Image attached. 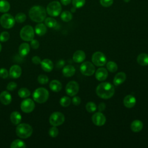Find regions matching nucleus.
Here are the masks:
<instances>
[{
    "instance_id": "a19ab883",
    "label": "nucleus",
    "mask_w": 148,
    "mask_h": 148,
    "mask_svg": "<svg viewBox=\"0 0 148 148\" xmlns=\"http://www.w3.org/2000/svg\"><path fill=\"white\" fill-rule=\"evenodd\" d=\"M99 2L102 6L108 8L113 4V0H100Z\"/></svg>"
},
{
    "instance_id": "ddd939ff",
    "label": "nucleus",
    "mask_w": 148,
    "mask_h": 148,
    "mask_svg": "<svg viewBox=\"0 0 148 148\" xmlns=\"http://www.w3.org/2000/svg\"><path fill=\"white\" fill-rule=\"evenodd\" d=\"M92 121L97 126H102L106 123V117L101 112L95 113L92 116Z\"/></svg>"
},
{
    "instance_id": "a18cd8bd",
    "label": "nucleus",
    "mask_w": 148,
    "mask_h": 148,
    "mask_svg": "<svg viewBox=\"0 0 148 148\" xmlns=\"http://www.w3.org/2000/svg\"><path fill=\"white\" fill-rule=\"evenodd\" d=\"M31 46L34 49H36L39 46V43L37 40L32 39L31 40Z\"/></svg>"
},
{
    "instance_id": "f704fd0d",
    "label": "nucleus",
    "mask_w": 148,
    "mask_h": 148,
    "mask_svg": "<svg viewBox=\"0 0 148 148\" xmlns=\"http://www.w3.org/2000/svg\"><path fill=\"white\" fill-rule=\"evenodd\" d=\"M86 109L89 113L94 112L97 110V105L93 102H88L86 105Z\"/></svg>"
},
{
    "instance_id": "49530a36",
    "label": "nucleus",
    "mask_w": 148,
    "mask_h": 148,
    "mask_svg": "<svg viewBox=\"0 0 148 148\" xmlns=\"http://www.w3.org/2000/svg\"><path fill=\"white\" fill-rule=\"evenodd\" d=\"M32 62L35 64V65H38L39 64H40L41 62V60L40 58L39 57L37 56H34L32 58Z\"/></svg>"
},
{
    "instance_id": "4c0bfd02",
    "label": "nucleus",
    "mask_w": 148,
    "mask_h": 148,
    "mask_svg": "<svg viewBox=\"0 0 148 148\" xmlns=\"http://www.w3.org/2000/svg\"><path fill=\"white\" fill-rule=\"evenodd\" d=\"M38 81L41 84H45L49 82V77L45 75H40L38 77Z\"/></svg>"
},
{
    "instance_id": "7ed1b4c3",
    "label": "nucleus",
    "mask_w": 148,
    "mask_h": 148,
    "mask_svg": "<svg viewBox=\"0 0 148 148\" xmlns=\"http://www.w3.org/2000/svg\"><path fill=\"white\" fill-rule=\"evenodd\" d=\"M49 93L47 90L43 87H39L36 89L32 94L34 100L39 103H43L48 99Z\"/></svg>"
},
{
    "instance_id": "9d476101",
    "label": "nucleus",
    "mask_w": 148,
    "mask_h": 148,
    "mask_svg": "<svg viewBox=\"0 0 148 148\" xmlns=\"http://www.w3.org/2000/svg\"><path fill=\"white\" fill-rule=\"evenodd\" d=\"M92 61L94 65L97 66H102L106 64V57L103 53L97 51L92 56Z\"/></svg>"
},
{
    "instance_id": "6ab92c4d",
    "label": "nucleus",
    "mask_w": 148,
    "mask_h": 148,
    "mask_svg": "<svg viewBox=\"0 0 148 148\" xmlns=\"http://www.w3.org/2000/svg\"><path fill=\"white\" fill-rule=\"evenodd\" d=\"M12 101V96L10 94L6 91H3L0 94V102L3 105H9Z\"/></svg>"
},
{
    "instance_id": "603ef678",
    "label": "nucleus",
    "mask_w": 148,
    "mask_h": 148,
    "mask_svg": "<svg viewBox=\"0 0 148 148\" xmlns=\"http://www.w3.org/2000/svg\"><path fill=\"white\" fill-rule=\"evenodd\" d=\"M125 2H126V3H128V2H129L130 1V0H123Z\"/></svg>"
},
{
    "instance_id": "f8f14e48",
    "label": "nucleus",
    "mask_w": 148,
    "mask_h": 148,
    "mask_svg": "<svg viewBox=\"0 0 148 148\" xmlns=\"http://www.w3.org/2000/svg\"><path fill=\"white\" fill-rule=\"evenodd\" d=\"M21 109L24 113H31L35 108L34 102L30 98L23 100L21 103Z\"/></svg>"
},
{
    "instance_id": "9b49d317",
    "label": "nucleus",
    "mask_w": 148,
    "mask_h": 148,
    "mask_svg": "<svg viewBox=\"0 0 148 148\" xmlns=\"http://www.w3.org/2000/svg\"><path fill=\"white\" fill-rule=\"evenodd\" d=\"M79 90V86L75 81H71L67 83L65 87V91L67 95L73 97L76 95Z\"/></svg>"
},
{
    "instance_id": "cd10ccee",
    "label": "nucleus",
    "mask_w": 148,
    "mask_h": 148,
    "mask_svg": "<svg viewBox=\"0 0 148 148\" xmlns=\"http://www.w3.org/2000/svg\"><path fill=\"white\" fill-rule=\"evenodd\" d=\"M10 3L6 0H0V12L6 13L10 9Z\"/></svg>"
},
{
    "instance_id": "2f4dec72",
    "label": "nucleus",
    "mask_w": 148,
    "mask_h": 148,
    "mask_svg": "<svg viewBox=\"0 0 148 148\" xmlns=\"http://www.w3.org/2000/svg\"><path fill=\"white\" fill-rule=\"evenodd\" d=\"M31 94V92L26 88H21L18 91V95L22 98H25L28 97Z\"/></svg>"
},
{
    "instance_id": "473e14b6",
    "label": "nucleus",
    "mask_w": 148,
    "mask_h": 148,
    "mask_svg": "<svg viewBox=\"0 0 148 148\" xmlns=\"http://www.w3.org/2000/svg\"><path fill=\"white\" fill-rule=\"evenodd\" d=\"M107 69L110 72H115L118 69L117 65L113 61H109L106 64Z\"/></svg>"
},
{
    "instance_id": "864d4df0",
    "label": "nucleus",
    "mask_w": 148,
    "mask_h": 148,
    "mask_svg": "<svg viewBox=\"0 0 148 148\" xmlns=\"http://www.w3.org/2000/svg\"><path fill=\"white\" fill-rule=\"evenodd\" d=\"M1 48H2V47H1V43H0V51H1Z\"/></svg>"
},
{
    "instance_id": "0eeeda50",
    "label": "nucleus",
    "mask_w": 148,
    "mask_h": 148,
    "mask_svg": "<svg viewBox=\"0 0 148 148\" xmlns=\"http://www.w3.org/2000/svg\"><path fill=\"white\" fill-rule=\"evenodd\" d=\"M0 24L4 28L9 29L14 26L15 19L11 14L5 13L0 18Z\"/></svg>"
},
{
    "instance_id": "aec40b11",
    "label": "nucleus",
    "mask_w": 148,
    "mask_h": 148,
    "mask_svg": "<svg viewBox=\"0 0 148 148\" xmlns=\"http://www.w3.org/2000/svg\"><path fill=\"white\" fill-rule=\"evenodd\" d=\"M86 58V54L83 50H77L73 55V60L77 63H80L84 61Z\"/></svg>"
},
{
    "instance_id": "a878e982",
    "label": "nucleus",
    "mask_w": 148,
    "mask_h": 148,
    "mask_svg": "<svg viewBox=\"0 0 148 148\" xmlns=\"http://www.w3.org/2000/svg\"><path fill=\"white\" fill-rule=\"evenodd\" d=\"M138 63L142 66L148 65V54L146 53H141L137 57Z\"/></svg>"
},
{
    "instance_id": "6e6552de",
    "label": "nucleus",
    "mask_w": 148,
    "mask_h": 148,
    "mask_svg": "<svg viewBox=\"0 0 148 148\" xmlns=\"http://www.w3.org/2000/svg\"><path fill=\"white\" fill-rule=\"evenodd\" d=\"M65 121L64 115L59 112H53L49 117V123L53 126H59L64 123Z\"/></svg>"
},
{
    "instance_id": "de8ad7c7",
    "label": "nucleus",
    "mask_w": 148,
    "mask_h": 148,
    "mask_svg": "<svg viewBox=\"0 0 148 148\" xmlns=\"http://www.w3.org/2000/svg\"><path fill=\"white\" fill-rule=\"evenodd\" d=\"M106 108V105L105 103H104L103 102H101L99 104L98 106V109L99 112H102Z\"/></svg>"
},
{
    "instance_id": "7c9ffc66",
    "label": "nucleus",
    "mask_w": 148,
    "mask_h": 148,
    "mask_svg": "<svg viewBox=\"0 0 148 148\" xmlns=\"http://www.w3.org/2000/svg\"><path fill=\"white\" fill-rule=\"evenodd\" d=\"M45 25L49 28H54L57 25V21L52 17H47L45 19Z\"/></svg>"
},
{
    "instance_id": "4468645a",
    "label": "nucleus",
    "mask_w": 148,
    "mask_h": 148,
    "mask_svg": "<svg viewBox=\"0 0 148 148\" xmlns=\"http://www.w3.org/2000/svg\"><path fill=\"white\" fill-rule=\"evenodd\" d=\"M95 78L98 81H104L108 76V71L104 68H99L95 72Z\"/></svg>"
},
{
    "instance_id": "ea45409f",
    "label": "nucleus",
    "mask_w": 148,
    "mask_h": 148,
    "mask_svg": "<svg viewBox=\"0 0 148 148\" xmlns=\"http://www.w3.org/2000/svg\"><path fill=\"white\" fill-rule=\"evenodd\" d=\"M49 134L50 136L55 138L58 135V130L57 129V128H56V127L53 126V127L50 128L49 131Z\"/></svg>"
},
{
    "instance_id": "c756f323",
    "label": "nucleus",
    "mask_w": 148,
    "mask_h": 148,
    "mask_svg": "<svg viewBox=\"0 0 148 148\" xmlns=\"http://www.w3.org/2000/svg\"><path fill=\"white\" fill-rule=\"evenodd\" d=\"M61 18L65 22H68L72 19V14L69 11H64L61 14Z\"/></svg>"
},
{
    "instance_id": "09e8293b",
    "label": "nucleus",
    "mask_w": 148,
    "mask_h": 148,
    "mask_svg": "<svg viewBox=\"0 0 148 148\" xmlns=\"http://www.w3.org/2000/svg\"><path fill=\"white\" fill-rule=\"evenodd\" d=\"M64 64H65L64 61L63 60H60L57 62V67H58V68H61L62 66H64Z\"/></svg>"
},
{
    "instance_id": "3c124183",
    "label": "nucleus",
    "mask_w": 148,
    "mask_h": 148,
    "mask_svg": "<svg viewBox=\"0 0 148 148\" xmlns=\"http://www.w3.org/2000/svg\"><path fill=\"white\" fill-rule=\"evenodd\" d=\"M75 9H76V8L73 7V8H72V9H71V11H72V12H75Z\"/></svg>"
},
{
    "instance_id": "412c9836",
    "label": "nucleus",
    "mask_w": 148,
    "mask_h": 148,
    "mask_svg": "<svg viewBox=\"0 0 148 148\" xmlns=\"http://www.w3.org/2000/svg\"><path fill=\"white\" fill-rule=\"evenodd\" d=\"M62 74L65 77H71L75 73V68L72 65H67L62 69Z\"/></svg>"
},
{
    "instance_id": "58836bf2",
    "label": "nucleus",
    "mask_w": 148,
    "mask_h": 148,
    "mask_svg": "<svg viewBox=\"0 0 148 148\" xmlns=\"http://www.w3.org/2000/svg\"><path fill=\"white\" fill-rule=\"evenodd\" d=\"M10 35L7 31H3L0 34V41L2 42H5L9 39Z\"/></svg>"
},
{
    "instance_id": "1a4fd4ad",
    "label": "nucleus",
    "mask_w": 148,
    "mask_h": 148,
    "mask_svg": "<svg viewBox=\"0 0 148 148\" xmlns=\"http://www.w3.org/2000/svg\"><path fill=\"white\" fill-rule=\"evenodd\" d=\"M80 71L83 75L89 76L94 73L95 68L92 63L89 61H86L81 64L80 66Z\"/></svg>"
},
{
    "instance_id": "5701e85b",
    "label": "nucleus",
    "mask_w": 148,
    "mask_h": 148,
    "mask_svg": "<svg viewBox=\"0 0 148 148\" xmlns=\"http://www.w3.org/2000/svg\"><path fill=\"white\" fill-rule=\"evenodd\" d=\"M30 50L29 45L27 43H23L20 45L18 48V52L21 56L24 57L27 56Z\"/></svg>"
},
{
    "instance_id": "f03ea898",
    "label": "nucleus",
    "mask_w": 148,
    "mask_h": 148,
    "mask_svg": "<svg viewBox=\"0 0 148 148\" xmlns=\"http://www.w3.org/2000/svg\"><path fill=\"white\" fill-rule=\"evenodd\" d=\"M29 16L32 21L41 23L46 18V10L43 6H34L29 10Z\"/></svg>"
},
{
    "instance_id": "37998d69",
    "label": "nucleus",
    "mask_w": 148,
    "mask_h": 148,
    "mask_svg": "<svg viewBox=\"0 0 148 148\" xmlns=\"http://www.w3.org/2000/svg\"><path fill=\"white\" fill-rule=\"evenodd\" d=\"M17 87V84L15 82H11L10 83H9L7 85V90H9V91H13L14 89H16Z\"/></svg>"
},
{
    "instance_id": "dca6fc26",
    "label": "nucleus",
    "mask_w": 148,
    "mask_h": 148,
    "mask_svg": "<svg viewBox=\"0 0 148 148\" xmlns=\"http://www.w3.org/2000/svg\"><path fill=\"white\" fill-rule=\"evenodd\" d=\"M123 103L126 108H131L136 104V98L132 95H127L123 99Z\"/></svg>"
},
{
    "instance_id": "a211bd4d",
    "label": "nucleus",
    "mask_w": 148,
    "mask_h": 148,
    "mask_svg": "<svg viewBox=\"0 0 148 148\" xmlns=\"http://www.w3.org/2000/svg\"><path fill=\"white\" fill-rule=\"evenodd\" d=\"M125 79H126V75L124 72H118L115 75L113 79V84L115 86H118L121 84L122 83H123L125 80Z\"/></svg>"
},
{
    "instance_id": "4be33fe9",
    "label": "nucleus",
    "mask_w": 148,
    "mask_h": 148,
    "mask_svg": "<svg viewBox=\"0 0 148 148\" xmlns=\"http://www.w3.org/2000/svg\"><path fill=\"white\" fill-rule=\"evenodd\" d=\"M143 123L139 120H135L131 124V129L133 132H138L143 128Z\"/></svg>"
},
{
    "instance_id": "39448f33",
    "label": "nucleus",
    "mask_w": 148,
    "mask_h": 148,
    "mask_svg": "<svg viewBox=\"0 0 148 148\" xmlns=\"http://www.w3.org/2000/svg\"><path fill=\"white\" fill-rule=\"evenodd\" d=\"M62 7L58 1H53L48 4L46 8V12L49 15L53 17L58 16L61 12Z\"/></svg>"
},
{
    "instance_id": "b1692460",
    "label": "nucleus",
    "mask_w": 148,
    "mask_h": 148,
    "mask_svg": "<svg viewBox=\"0 0 148 148\" xmlns=\"http://www.w3.org/2000/svg\"><path fill=\"white\" fill-rule=\"evenodd\" d=\"M10 119L13 124L17 125L21 121V116L19 112L17 111H14L11 113Z\"/></svg>"
},
{
    "instance_id": "79ce46f5",
    "label": "nucleus",
    "mask_w": 148,
    "mask_h": 148,
    "mask_svg": "<svg viewBox=\"0 0 148 148\" xmlns=\"http://www.w3.org/2000/svg\"><path fill=\"white\" fill-rule=\"evenodd\" d=\"M9 73L6 69L5 68H1L0 69V77L2 79H6L8 77Z\"/></svg>"
},
{
    "instance_id": "f257e3e1",
    "label": "nucleus",
    "mask_w": 148,
    "mask_h": 148,
    "mask_svg": "<svg viewBox=\"0 0 148 148\" xmlns=\"http://www.w3.org/2000/svg\"><path fill=\"white\" fill-rule=\"evenodd\" d=\"M96 93L101 98L107 99L110 98L114 95V88L109 82L101 83L97 87Z\"/></svg>"
},
{
    "instance_id": "c03bdc74",
    "label": "nucleus",
    "mask_w": 148,
    "mask_h": 148,
    "mask_svg": "<svg viewBox=\"0 0 148 148\" xmlns=\"http://www.w3.org/2000/svg\"><path fill=\"white\" fill-rule=\"evenodd\" d=\"M74 97H73L72 99V102L73 103V104L75 106H78L80 105V103H81V99L78 96H73Z\"/></svg>"
},
{
    "instance_id": "c9c22d12",
    "label": "nucleus",
    "mask_w": 148,
    "mask_h": 148,
    "mask_svg": "<svg viewBox=\"0 0 148 148\" xmlns=\"http://www.w3.org/2000/svg\"><path fill=\"white\" fill-rule=\"evenodd\" d=\"M26 15L23 13H18L15 16V21L18 23H22L26 20Z\"/></svg>"
},
{
    "instance_id": "c85d7f7f",
    "label": "nucleus",
    "mask_w": 148,
    "mask_h": 148,
    "mask_svg": "<svg viewBox=\"0 0 148 148\" xmlns=\"http://www.w3.org/2000/svg\"><path fill=\"white\" fill-rule=\"evenodd\" d=\"M11 148H24L26 147L24 142L20 139H16L13 141L10 145Z\"/></svg>"
},
{
    "instance_id": "393cba45",
    "label": "nucleus",
    "mask_w": 148,
    "mask_h": 148,
    "mask_svg": "<svg viewBox=\"0 0 148 148\" xmlns=\"http://www.w3.org/2000/svg\"><path fill=\"white\" fill-rule=\"evenodd\" d=\"M46 26L43 23H39L35 26V32L39 36H42L45 35L46 33Z\"/></svg>"
},
{
    "instance_id": "bb28decb",
    "label": "nucleus",
    "mask_w": 148,
    "mask_h": 148,
    "mask_svg": "<svg viewBox=\"0 0 148 148\" xmlns=\"http://www.w3.org/2000/svg\"><path fill=\"white\" fill-rule=\"evenodd\" d=\"M50 88L54 92H59L62 88V84L57 80H52L49 84Z\"/></svg>"
},
{
    "instance_id": "20e7f679",
    "label": "nucleus",
    "mask_w": 148,
    "mask_h": 148,
    "mask_svg": "<svg viewBox=\"0 0 148 148\" xmlns=\"http://www.w3.org/2000/svg\"><path fill=\"white\" fill-rule=\"evenodd\" d=\"M17 135L20 138L25 139L29 137L33 132L31 125L26 123L20 124L17 125L16 130Z\"/></svg>"
},
{
    "instance_id": "2eb2a0df",
    "label": "nucleus",
    "mask_w": 148,
    "mask_h": 148,
    "mask_svg": "<svg viewBox=\"0 0 148 148\" xmlns=\"http://www.w3.org/2000/svg\"><path fill=\"white\" fill-rule=\"evenodd\" d=\"M21 72V67L18 65H14L12 66L10 69L9 75L12 78L17 79L20 76Z\"/></svg>"
},
{
    "instance_id": "423d86ee",
    "label": "nucleus",
    "mask_w": 148,
    "mask_h": 148,
    "mask_svg": "<svg viewBox=\"0 0 148 148\" xmlns=\"http://www.w3.org/2000/svg\"><path fill=\"white\" fill-rule=\"evenodd\" d=\"M20 35L23 40L31 41L34 37V30L31 25H27L22 28Z\"/></svg>"
},
{
    "instance_id": "f3484780",
    "label": "nucleus",
    "mask_w": 148,
    "mask_h": 148,
    "mask_svg": "<svg viewBox=\"0 0 148 148\" xmlns=\"http://www.w3.org/2000/svg\"><path fill=\"white\" fill-rule=\"evenodd\" d=\"M40 65L42 69L44 71L47 72L51 71L54 67L53 62L47 58L44 59L42 61H41Z\"/></svg>"
},
{
    "instance_id": "e433bc0d",
    "label": "nucleus",
    "mask_w": 148,
    "mask_h": 148,
    "mask_svg": "<svg viewBox=\"0 0 148 148\" xmlns=\"http://www.w3.org/2000/svg\"><path fill=\"white\" fill-rule=\"evenodd\" d=\"M72 3L74 8L78 9L83 7L84 5L86 0H72Z\"/></svg>"
},
{
    "instance_id": "8fccbe9b",
    "label": "nucleus",
    "mask_w": 148,
    "mask_h": 148,
    "mask_svg": "<svg viewBox=\"0 0 148 148\" xmlns=\"http://www.w3.org/2000/svg\"><path fill=\"white\" fill-rule=\"evenodd\" d=\"M72 0H61V2L64 5H68L71 2Z\"/></svg>"
},
{
    "instance_id": "72a5a7b5",
    "label": "nucleus",
    "mask_w": 148,
    "mask_h": 148,
    "mask_svg": "<svg viewBox=\"0 0 148 148\" xmlns=\"http://www.w3.org/2000/svg\"><path fill=\"white\" fill-rule=\"evenodd\" d=\"M71 98L67 96L62 97L60 100V103L63 107L68 106L71 104Z\"/></svg>"
}]
</instances>
